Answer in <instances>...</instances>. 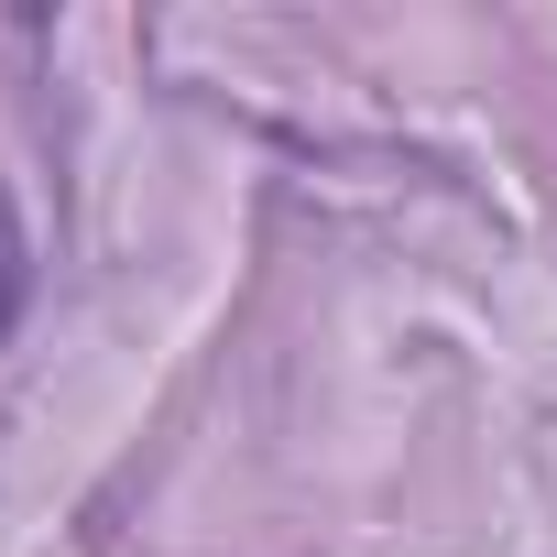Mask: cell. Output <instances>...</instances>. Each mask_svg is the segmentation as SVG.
Returning a JSON list of instances; mask_svg holds the SVG:
<instances>
[{
  "label": "cell",
  "mask_w": 557,
  "mask_h": 557,
  "mask_svg": "<svg viewBox=\"0 0 557 557\" xmlns=\"http://www.w3.org/2000/svg\"><path fill=\"white\" fill-rule=\"evenodd\" d=\"M12 307H23V230H12V208H0V329H12Z\"/></svg>",
  "instance_id": "6da1fadb"
}]
</instances>
